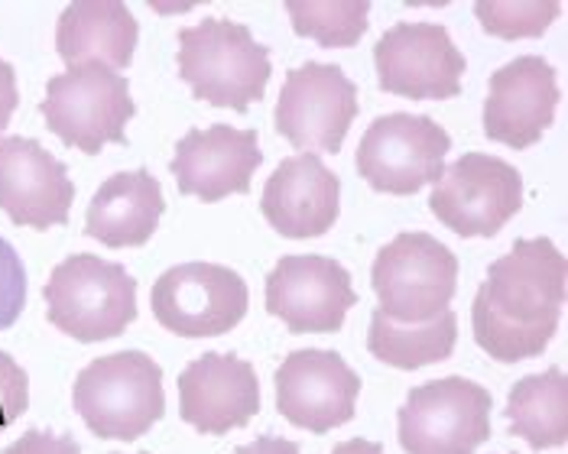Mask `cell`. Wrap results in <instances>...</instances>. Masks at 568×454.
Here are the masks:
<instances>
[{
  "label": "cell",
  "mask_w": 568,
  "mask_h": 454,
  "mask_svg": "<svg viewBox=\"0 0 568 454\" xmlns=\"http://www.w3.org/2000/svg\"><path fill=\"white\" fill-rule=\"evenodd\" d=\"M27 306V270L20 254L0 237V331L10 328Z\"/></svg>",
  "instance_id": "obj_26"
},
{
  "label": "cell",
  "mask_w": 568,
  "mask_h": 454,
  "mask_svg": "<svg viewBox=\"0 0 568 454\" xmlns=\"http://www.w3.org/2000/svg\"><path fill=\"white\" fill-rule=\"evenodd\" d=\"M524 205L520 173L487 153H468L445 166L429 208L458 237H494Z\"/></svg>",
  "instance_id": "obj_9"
},
{
  "label": "cell",
  "mask_w": 568,
  "mask_h": 454,
  "mask_svg": "<svg viewBox=\"0 0 568 454\" xmlns=\"http://www.w3.org/2000/svg\"><path fill=\"white\" fill-rule=\"evenodd\" d=\"M263 218L283 237H322L338 221L342 182L312 153L283 159L266 179L261 198Z\"/></svg>",
  "instance_id": "obj_19"
},
{
  "label": "cell",
  "mask_w": 568,
  "mask_h": 454,
  "mask_svg": "<svg viewBox=\"0 0 568 454\" xmlns=\"http://www.w3.org/2000/svg\"><path fill=\"white\" fill-rule=\"evenodd\" d=\"M559 0H478L475 13L487 33L500 40H532L559 17Z\"/></svg>",
  "instance_id": "obj_25"
},
{
  "label": "cell",
  "mask_w": 568,
  "mask_h": 454,
  "mask_svg": "<svg viewBox=\"0 0 568 454\" xmlns=\"http://www.w3.org/2000/svg\"><path fill=\"white\" fill-rule=\"evenodd\" d=\"M49 321L82 341H108L128 331L136 318V282L121 264H108L94 254L62 260L45 282Z\"/></svg>",
  "instance_id": "obj_4"
},
{
  "label": "cell",
  "mask_w": 568,
  "mask_h": 454,
  "mask_svg": "<svg viewBox=\"0 0 568 454\" xmlns=\"http://www.w3.org/2000/svg\"><path fill=\"white\" fill-rule=\"evenodd\" d=\"M566 257L546 237L517 240L475 296V341L500 363L539 358L566 306Z\"/></svg>",
  "instance_id": "obj_1"
},
{
  "label": "cell",
  "mask_w": 568,
  "mask_h": 454,
  "mask_svg": "<svg viewBox=\"0 0 568 454\" xmlns=\"http://www.w3.org/2000/svg\"><path fill=\"white\" fill-rule=\"evenodd\" d=\"M179 412L202 435H227L261 412V380L234 354H202L179 376Z\"/></svg>",
  "instance_id": "obj_17"
},
{
  "label": "cell",
  "mask_w": 568,
  "mask_h": 454,
  "mask_svg": "<svg viewBox=\"0 0 568 454\" xmlns=\"http://www.w3.org/2000/svg\"><path fill=\"white\" fill-rule=\"evenodd\" d=\"M490 438V393L442 376L416 386L399 409V445L406 454H475Z\"/></svg>",
  "instance_id": "obj_7"
},
{
  "label": "cell",
  "mask_w": 568,
  "mask_h": 454,
  "mask_svg": "<svg viewBox=\"0 0 568 454\" xmlns=\"http://www.w3.org/2000/svg\"><path fill=\"white\" fill-rule=\"evenodd\" d=\"M30 406V380L23 367L0 351V432L10 429Z\"/></svg>",
  "instance_id": "obj_27"
},
{
  "label": "cell",
  "mask_w": 568,
  "mask_h": 454,
  "mask_svg": "<svg viewBox=\"0 0 568 454\" xmlns=\"http://www.w3.org/2000/svg\"><path fill=\"white\" fill-rule=\"evenodd\" d=\"M270 72V52L234 20L209 17L179 33V75L212 107L247 111L263 97Z\"/></svg>",
  "instance_id": "obj_2"
},
{
  "label": "cell",
  "mask_w": 568,
  "mask_h": 454,
  "mask_svg": "<svg viewBox=\"0 0 568 454\" xmlns=\"http://www.w3.org/2000/svg\"><path fill=\"white\" fill-rule=\"evenodd\" d=\"M75 409L98 438L133 442L166 412L163 373L143 351H121L91 361L72 390Z\"/></svg>",
  "instance_id": "obj_3"
},
{
  "label": "cell",
  "mask_w": 568,
  "mask_h": 454,
  "mask_svg": "<svg viewBox=\"0 0 568 454\" xmlns=\"http://www.w3.org/2000/svg\"><path fill=\"white\" fill-rule=\"evenodd\" d=\"M354 302L351 272L332 257H283L266 276V312L293 334L338 331Z\"/></svg>",
  "instance_id": "obj_13"
},
{
  "label": "cell",
  "mask_w": 568,
  "mask_h": 454,
  "mask_svg": "<svg viewBox=\"0 0 568 454\" xmlns=\"http://www.w3.org/2000/svg\"><path fill=\"white\" fill-rule=\"evenodd\" d=\"M371 282L387 318L403 324L433 321L448 312L458 286V260L433 234L406 230L377 254Z\"/></svg>",
  "instance_id": "obj_6"
},
{
  "label": "cell",
  "mask_w": 568,
  "mask_h": 454,
  "mask_svg": "<svg viewBox=\"0 0 568 454\" xmlns=\"http://www.w3.org/2000/svg\"><path fill=\"white\" fill-rule=\"evenodd\" d=\"M273 117L296 149L338 153L357 117V89L338 65L306 62L286 75Z\"/></svg>",
  "instance_id": "obj_10"
},
{
  "label": "cell",
  "mask_w": 568,
  "mask_h": 454,
  "mask_svg": "<svg viewBox=\"0 0 568 454\" xmlns=\"http://www.w3.org/2000/svg\"><path fill=\"white\" fill-rule=\"evenodd\" d=\"M559 104L556 69L539 55H520L490 75L484 101V134L526 149L549 131Z\"/></svg>",
  "instance_id": "obj_16"
},
{
  "label": "cell",
  "mask_w": 568,
  "mask_h": 454,
  "mask_svg": "<svg viewBox=\"0 0 568 454\" xmlns=\"http://www.w3.org/2000/svg\"><path fill=\"white\" fill-rule=\"evenodd\" d=\"M293 30L325 49H351L367 30V0H286Z\"/></svg>",
  "instance_id": "obj_24"
},
{
  "label": "cell",
  "mask_w": 568,
  "mask_h": 454,
  "mask_svg": "<svg viewBox=\"0 0 568 454\" xmlns=\"http://www.w3.org/2000/svg\"><path fill=\"white\" fill-rule=\"evenodd\" d=\"M381 89L416 101H448L462 91L465 55L438 23H396L374 49Z\"/></svg>",
  "instance_id": "obj_12"
},
{
  "label": "cell",
  "mask_w": 568,
  "mask_h": 454,
  "mask_svg": "<svg viewBox=\"0 0 568 454\" xmlns=\"http://www.w3.org/2000/svg\"><path fill=\"white\" fill-rule=\"evenodd\" d=\"M361 376L335 351H293L276 370V406L286 422L325 435L354 419Z\"/></svg>",
  "instance_id": "obj_14"
},
{
  "label": "cell",
  "mask_w": 568,
  "mask_h": 454,
  "mask_svg": "<svg viewBox=\"0 0 568 454\" xmlns=\"http://www.w3.org/2000/svg\"><path fill=\"white\" fill-rule=\"evenodd\" d=\"M17 101H20V94H17L13 65L0 59V131L10 124V117H13V111H17Z\"/></svg>",
  "instance_id": "obj_29"
},
{
  "label": "cell",
  "mask_w": 568,
  "mask_h": 454,
  "mask_svg": "<svg viewBox=\"0 0 568 454\" xmlns=\"http://www.w3.org/2000/svg\"><path fill=\"white\" fill-rule=\"evenodd\" d=\"M140 27L131 7L121 0H75L65 7L55 27V49L65 62H101L108 69H128Z\"/></svg>",
  "instance_id": "obj_21"
},
{
  "label": "cell",
  "mask_w": 568,
  "mask_h": 454,
  "mask_svg": "<svg viewBox=\"0 0 568 454\" xmlns=\"http://www.w3.org/2000/svg\"><path fill=\"white\" fill-rule=\"evenodd\" d=\"M332 454H384V448L374 442H364V438H351V442H342Z\"/></svg>",
  "instance_id": "obj_31"
},
{
  "label": "cell",
  "mask_w": 568,
  "mask_h": 454,
  "mask_svg": "<svg viewBox=\"0 0 568 454\" xmlns=\"http://www.w3.org/2000/svg\"><path fill=\"white\" fill-rule=\"evenodd\" d=\"M3 454H82L72 435H52L43 429H30Z\"/></svg>",
  "instance_id": "obj_28"
},
{
  "label": "cell",
  "mask_w": 568,
  "mask_h": 454,
  "mask_svg": "<svg viewBox=\"0 0 568 454\" xmlns=\"http://www.w3.org/2000/svg\"><path fill=\"white\" fill-rule=\"evenodd\" d=\"M40 114L65 146L101 153L108 143H124L133 117L131 85L121 72L101 62L69 65L45 85Z\"/></svg>",
  "instance_id": "obj_5"
},
{
  "label": "cell",
  "mask_w": 568,
  "mask_h": 454,
  "mask_svg": "<svg viewBox=\"0 0 568 454\" xmlns=\"http://www.w3.org/2000/svg\"><path fill=\"white\" fill-rule=\"evenodd\" d=\"M452 140L433 117L384 114L357 146V173L371 188L387 195H416L442 179Z\"/></svg>",
  "instance_id": "obj_8"
},
{
  "label": "cell",
  "mask_w": 568,
  "mask_h": 454,
  "mask_svg": "<svg viewBox=\"0 0 568 454\" xmlns=\"http://www.w3.org/2000/svg\"><path fill=\"white\" fill-rule=\"evenodd\" d=\"M455 341H458L455 312H442L433 321L403 324L377 309L371 316V331H367V351L396 370H416L445 361L455 351Z\"/></svg>",
  "instance_id": "obj_23"
},
{
  "label": "cell",
  "mask_w": 568,
  "mask_h": 454,
  "mask_svg": "<svg viewBox=\"0 0 568 454\" xmlns=\"http://www.w3.org/2000/svg\"><path fill=\"white\" fill-rule=\"evenodd\" d=\"M75 202V185L65 166L27 136H0V211L13 225H65Z\"/></svg>",
  "instance_id": "obj_15"
},
{
  "label": "cell",
  "mask_w": 568,
  "mask_h": 454,
  "mask_svg": "<svg viewBox=\"0 0 568 454\" xmlns=\"http://www.w3.org/2000/svg\"><path fill=\"white\" fill-rule=\"evenodd\" d=\"M507 415H510V432L526 438L529 448L546 452L559 448L568 438V376L552 367L546 373L524 376L514 383L510 400H507Z\"/></svg>",
  "instance_id": "obj_22"
},
{
  "label": "cell",
  "mask_w": 568,
  "mask_h": 454,
  "mask_svg": "<svg viewBox=\"0 0 568 454\" xmlns=\"http://www.w3.org/2000/svg\"><path fill=\"white\" fill-rule=\"evenodd\" d=\"M153 316L182 338H219L247 316V282L219 264H179L153 286Z\"/></svg>",
  "instance_id": "obj_11"
},
{
  "label": "cell",
  "mask_w": 568,
  "mask_h": 454,
  "mask_svg": "<svg viewBox=\"0 0 568 454\" xmlns=\"http://www.w3.org/2000/svg\"><path fill=\"white\" fill-rule=\"evenodd\" d=\"M163 208V188L146 169L118 173L94 192L85 234L104 247H143L156 234Z\"/></svg>",
  "instance_id": "obj_20"
},
{
  "label": "cell",
  "mask_w": 568,
  "mask_h": 454,
  "mask_svg": "<svg viewBox=\"0 0 568 454\" xmlns=\"http://www.w3.org/2000/svg\"><path fill=\"white\" fill-rule=\"evenodd\" d=\"M261 143L254 131H234L227 124H212L209 131H189L175 143L173 176L182 195L202 202H221L251 188L261 169Z\"/></svg>",
  "instance_id": "obj_18"
},
{
  "label": "cell",
  "mask_w": 568,
  "mask_h": 454,
  "mask_svg": "<svg viewBox=\"0 0 568 454\" xmlns=\"http://www.w3.org/2000/svg\"><path fill=\"white\" fill-rule=\"evenodd\" d=\"M237 454H300V445H293L286 438H276V435H261L257 442L244 445Z\"/></svg>",
  "instance_id": "obj_30"
}]
</instances>
